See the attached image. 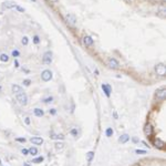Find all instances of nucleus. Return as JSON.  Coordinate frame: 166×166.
<instances>
[{
    "label": "nucleus",
    "instance_id": "nucleus-1",
    "mask_svg": "<svg viewBox=\"0 0 166 166\" xmlns=\"http://www.w3.org/2000/svg\"><path fill=\"white\" fill-rule=\"evenodd\" d=\"M155 72H156L157 75L159 77H165L166 74V68L164 63H158V64L155 67Z\"/></svg>",
    "mask_w": 166,
    "mask_h": 166
},
{
    "label": "nucleus",
    "instance_id": "nucleus-2",
    "mask_svg": "<svg viewBox=\"0 0 166 166\" xmlns=\"http://www.w3.org/2000/svg\"><path fill=\"white\" fill-rule=\"evenodd\" d=\"M65 22L70 27H75L77 26V17L73 13H69L65 16Z\"/></svg>",
    "mask_w": 166,
    "mask_h": 166
},
{
    "label": "nucleus",
    "instance_id": "nucleus-3",
    "mask_svg": "<svg viewBox=\"0 0 166 166\" xmlns=\"http://www.w3.org/2000/svg\"><path fill=\"white\" fill-rule=\"evenodd\" d=\"M17 101L18 103L20 104V105H27V103H28V96H27L26 93H23V92H21V93L17 94Z\"/></svg>",
    "mask_w": 166,
    "mask_h": 166
},
{
    "label": "nucleus",
    "instance_id": "nucleus-4",
    "mask_svg": "<svg viewBox=\"0 0 166 166\" xmlns=\"http://www.w3.org/2000/svg\"><path fill=\"white\" fill-rule=\"evenodd\" d=\"M41 79L44 82L50 81V80L52 79V72H51L50 70H43L41 72Z\"/></svg>",
    "mask_w": 166,
    "mask_h": 166
},
{
    "label": "nucleus",
    "instance_id": "nucleus-5",
    "mask_svg": "<svg viewBox=\"0 0 166 166\" xmlns=\"http://www.w3.org/2000/svg\"><path fill=\"white\" fill-rule=\"evenodd\" d=\"M42 62H43L44 64H51V62H52V52H51V51H47L43 54Z\"/></svg>",
    "mask_w": 166,
    "mask_h": 166
},
{
    "label": "nucleus",
    "instance_id": "nucleus-6",
    "mask_svg": "<svg viewBox=\"0 0 166 166\" xmlns=\"http://www.w3.org/2000/svg\"><path fill=\"white\" fill-rule=\"evenodd\" d=\"M155 96H156V99H158V100H164L165 99V96H166V89L165 88H161V89H158L156 91Z\"/></svg>",
    "mask_w": 166,
    "mask_h": 166
},
{
    "label": "nucleus",
    "instance_id": "nucleus-7",
    "mask_svg": "<svg viewBox=\"0 0 166 166\" xmlns=\"http://www.w3.org/2000/svg\"><path fill=\"white\" fill-rule=\"evenodd\" d=\"M107 64H108V67L112 68V69H118V68H120V63H118V61L116 60V59H114V58L108 59Z\"/></svg>",
    "mask_w": 166,
    "mask_h": 166
},
{
    "label": "nucleus",
    "instance_id": "nucleus-8",
    "mask_svg": "<svg viewBox=\"0 0 166 166\" xmlns=\"http://www.w3.org/2000/svg\"><path fill=\"white\" fill-rule=\"evenodd\" d=\"M82 43L84 44L85 47H92L93 46V39L89 36H84L82 39Z\"/></svg>",
    "mask_w": 166,
    "mask_h": 166
},
{
    "label": "nucleus",
    "instance_id": "nucleus-9",
    "mask_svg": "<svg viewBox=\"0 0 166 166\" xmlns=\"http://www.w3.org/2000/svg\"><path fill=\"white\" fill-rule=\"evenodd\" d=\"M16 6H17V3L15 1H5L1 7H2V9H11V8H16Z\"/></svg>",
    "mask_w": 166,
    "mask_h": 166
},
{
    "label": "nucleus",
    "instance_id": "nucleus-10",
    "mask_svg": "<svg viewBox=\"0 0 166 166\" xmlns=\"http://www.w3.org/2000/svg\"><path fill=\"white\" fill-rule=\"evenodd\" d=\"M144 133H145V135H147V136H151V135L153 134V126H152L149 123L145 124V126H144Z\"/></svg>",
    "mask_w": 166,
    "mask_h": 166
},
{
    "label": "nucleus",
    "instance_id": "nucleus-11",
    "mask_svg": "<svg viewBox=\"0 0 166 166\" xmlns=\"http://www.w3.org/2000/svg\"><path fill=\"white\" fill-rule=\"evenodd\" d=\"M30 142L33 143L34 145H41V144H43V138H42V137L34 136V137H31V138H30Z\"/></svg>",
    "mask_w": 166,
    "mask_h": 166
},
{
    "label": "nucleus",
    "instance_id": "nucleus-12",
    "mask_svg": "<svg viewBox=\"0 0 166 166\" xmlns=\"http://www.w3.org/2000/svg\"><path fill=\"white\" fill-rule=\"evenodd\" d=\"M102 90H103V92L105 93V95L107 96V98L111 95V92H112V88H111L108 84H102Z\"/></svg>",
    "mask_w": 166,
    "mask_h": 166
},
{
    "label": "nucleus",
    "instance_id": "nucleus-13",
    "mask_svg": "<svg viewBox=\"0 0 166 166\" xmlns=\"http://www.w3.org/2000/svg\"><path fill=\"white\" fill-rule=\"evenodd\" d=\"M128 140H130V135H128V134H123V135H121V136H120L118 142H120L121 144H125Z\"/></svg>",
    "mask_w": 166,
    "mask_h": 166
},
{
    "label": "nucleus",
    "instance_id": "nucleus-14",
    "mask_svg": "<svg viewBox=\"0 0 166 166\" xmlns=\"http://www.w3.org/2000/svg\"><path fill=\"white\" fill-rule=\"evenodd\" d=\"M165 12H166L165 7H164V6H161L159 9H158V11L156 12V15L158 16V17H161V18H165Z\"/></svg>",
    "mask_w": 166,
    "mask_h": 166
},
{
    "label": "nucleus",
    "instance_id": "nucleus-15",
    "mask_svg": "<svg viewBox=\"0 0 166 166\" xmlns=\"http://www.w3.org/2000/svg\"><path fill=\"white\" fill-rule=\"evenodd\" d=\"M11 90H12V92L16 93V94H19V93H21L22 92V88L20 87V85H17V84H12Z\"/></svg>",
    "mask_w": 166,
    "mask_h": 166
},
{
    "label": "nucleus",
    "instance_id": "nucleus-16",
    "mask_svg": "<svg viewBox=\"0 0 166 166\" xmlns=\"http://www.w3.org/2000/svg\"><path fill=\"white\" fill-rule=\"evenodd\" d=\"M33 114H34L36 116H38V117H41V116H43L44 112L41 110V108L37 107V108H34V110H33Z\"/></svg>",
    "mask_w": 166,
    "mask_h": 166
},
{
    "label": "nucleus",
    "instance_id": "nucleus-17",
    "mask_svg": "<svg viewBox=\"0 0 166 166\" xmlns=\"http://www.w3.org/2000/svg\"><path fill=\"white\" fill-rule=\"evenodd\" d=\"M154 144H155V146H157L158 148H163V146L165 145V143H164L163 141H161L159 138H156L155 142H154Z\"/></svg>",
    "mask_w": 166,
    "mask_h": 166
},
{
    "label": "nucleus",
    "instance_id": "nucleus-18",
    "mask_svg": "<svg viewBox=\"0 0 166 166\" xmlns=\"http://www.w3.org/2000/svg\"><path fill=\"white\" fill-rule=\"evenodd\" d=\"M0 61H1V62H6V63H7L8 61H9V55L6 54V53H2V54L0 55Z\"/></svg>",
    "mask_w": 166,
    "mask_h": 166
},
{
    "label": "nucleus",
    "instance_id": "nucleus-19",
    "mask_svg": "<svg viewBox=\"0 0 166 166\" xmlns=\"http://www.w3.org/2000/svg\"><path fill=\"white\" fill-rule=\"evenodd\" d=\"M54 147H55V149H57V151H62V149L64 148V144H63V143H61V142H58V143H55V144H54Z\"/></svg>",
    "mask_w": 166,
    "mask_h": 166
},
{
    "label": "nucleus",
    "instance_id": "nucleus-20",
    "mask_svg": "<svg viewBox=\"0 0 166 166\" xmlns=\"http://www.w3.org/2000/svg\"><path fill=\"white\" fill-rule=\"evenodd\" d=\"M28 151H29V154H31V155H37L38 154V149H37V147H30Z\"/></svg>",
    "mask_w": 166,
    "mask_h": 166
},
{
    "label": "nucleus",
    "instance_id": "nucleus-21",
    "mask_svg": "<svg viewBox=\"0 0 166 166\" xmlns=\"http://www.w3.org/2000/svg\"><path fill=\"white\" fill-rule=\"evenodd\" d=\"M93 157H94V152H89V153L87 154V161L88 162H91Z\"/></svg>",
    "mask_w": 166,
    "mask_h": 166
},
{
    "label": "nucleus",
    "instance_id": "nucleus-22",
    "mask_svg": "<svg viewBox=\"0 0 166 166\" xmlns=\"http://www.w3.org/2000/svg\"><path fill=\"white\" fill-rule=\"evenodd\" d=\"M51 138H53V140H63V138H64V136H63L62 134H59V135L52 134V136H51Z\"/></svg>",
    "mask_w": 166,
    "mask_h": 166
},
{
    "label": "nucleus",
    "instance_id": "nucleus-23",
    "mask_svg": "<svg viewBox=\"0 0 166 166\" xmlns=\"http://www.w3.org/2000/svg\"><path fill=\"white\" fill-rule=\"evenodd\" d=\"M113 130H112V128L111 127H108V128H106V131H105V134H106V136L107 137H111L112 136V135H113Z\"/></svg>",
    "mask_w": 166,
    "mask_h": 166
},
{
    "label": "nucleus",
    "instance_id": "nucleus-24",
    "mask_svg": "<svg viewBox=\"0 0 166 166\" xmlns=\"http://www.w3.org/2000/svg\"><path fill=\"white\" fill-rule=\"evenodd\" d=\"M43 157L42 156H39V157H37V158H34L33 161H32V163H36V164H39V163H41V162H43Z\"/></svg>",
    "mask_w": 166,
    "mask_h": 166
},
{
    "label": "nucleus",
    "instance_id": "nucleus-25",
    "mask_svg": "<svg viewBox=\"0 0 166 166\" xmlns=\"http://www.w3.org/2000/svg\"><path fill=\"white\" fill-rule=\"evenodd\" d=\"M21 43L23 44V46H28V43H29V38H28V37H23L21 40Z\"/></svg>",
    "mask_w": 166,
    "mask_h": 166
},
{
    "label": "nucleus",
    "instance_id": "nucleus-26",
    "mask_svg": "<svg viewBox=\"0 0 166 166\" xmlns=\"http://www.w3.org/2000/svg\"><path fill=\"white\" fill-rule=\"evenodd\" d=\"M11 54H12V57H13V58H18V57L20 55V52L18 50H13Z\"/></svg>",
    "mask_w": 166,
    "mask_h": 166
},
{
    "label": "nucleus",
    "instance_id": "nucleus-27",
    "mask_svg": "<svg viewBox=\"0 0 166 166\" xmlns=\"http://www.w3.org/2000/svg\"><path fill=\"white\" fill-rule=\"evenodd\" d=\"M30 84H31V80H29V79L23 80V85L24 87H29Z\"/></svg>",
    "mask_w": 166,
    "mask_h": 166
},
{
    "label": "nucleus",
    "instance_id": "nucleus-28",
    "mask_svg": "<svg viewBox=\"0 0 166 166\" xmlns=\"http://www.w3.org/2000/svg\"><path fill=\"white\" fill-rule=\"evenodd\" d=\"M70 133H71V135H72V136H74V137L78 136V130H77V128H72Z\"/></svg>",
    "mask_w": 166,
    "mask_h": 166
},
{
    "label": "nucleus",
    "instance_id": "nucleus-29",
    "mask_svg": "<svg viewBox=\"0 0 166 166\" xmlns=\"http://www.w3.org/2000/svg\"><path fill=\"white\" fill-rule=\"evenodd\" d=\"M39 42H40V38H39L38 36H34V37H33V43L38 44Z\"/></svg>",
    "mask_w": 166,
    "mask_h": 166
},
{
    "label": "nucleus",
    "instance_id": "nucleus-30",
    "mask_svg": "<svg viewBox=\"0 0 166 166\" xmlns=\"http://www.w3.org/2000/svg\"><path fill=\"white\" fill-rule=\"evenodd\" d=\"M16 9L18 10L19 12H24V8H22V7H20V6H16Z\"/></svg>",
    "mask_w": 166,
    "mask_h": 166
},
{
    "label": "nucleus",
    "instance_id": "nucleus-31",
    "mask_svg": "<svg viewBox=\"0 0 166 166\" xmlns=\"http://www.w3.org/2000/svg\"><path fill=\"white\" fill-rule=\"evenodd\" d=\"M136 154H146V151H142V149H136L135 151Z\"/></svg>",
    "mask_w": 166,
    "mask_h": 166
},
{
    "label": "nucleus",
    "instance_id": "nucleus-32",
    "mask_svg": "<svg viewBox=\"0 0 166 166\" xmlns=\"http://www.w3.org/2000/svg\"><path fill=\"white\" fill-rule=\"evenodd\" d=\"M21 153L23 155H28V154H29V151H28V149H26V148H22L21 149Z\"/></svg>",
    "mask_w": 166,
    "mask_h": 166
},
{
    "label": "nucleus",
    "instance_id": "nucleus-33",
    "mask_svg": "<svg viewBox=\"0 0 166 166\" xmlns=\"http://www.w3.org/2000/svg\"><path fill=\"white\" fill-rule=\"evenodd\" d=\"M52 100H53V98L52 96H50V98H48V99L44 100V103H50V102H52Z\"/></svg>",
    "mask_w": 166,
    "mask_h": 166
},
{
    "label": "nucleus",
    "instance_id": "nucleus-34",
    "mask_svg": "<svg viewBox=\"0 0 166 166\" xmlns=\"http://www.w3.org/2000/svg\"><path fill=\"white\" fill-rule=\"evenodd\" d=\"M24 123H26L27 125H29V124H30V117H26V118H24Z\"/></svg>",
    "mask_w": 166,
    "mask_h": 166
},
{
    "label": "nucleus",
    "instance_id": "nucleus-35",
    "mask_svg": "<svg viewBox=\"0 0 166 166\" xmlns=\"http://www.w3.org/2000/svg\"><path fill=\"white\" fill-rule=\"evenodd\" d=\"M17 141H18V142L24 143V142H26V138H24V137H23V138H22V137H19V138H17Z\"/></svg>",
    "mask_w": 166,
    "mask_h": 166
},
{
    "label": "nucleus",
    "instance_id": "nucleus-36",
    "mask_svg": "<svg viewBox=\"0 0 166 166\" xmlns=\"http://www.w3.org/2000/svg\"><path fill=\"white\" fill-rule=\"evenodd\" d=\"M50 113H51V114H55V113H57L55 108H51V110H50Z\"/></svg>",
    "mask_w": 166,
    "mask_h": 166
},
{
    "label": "nucleus",
    "instance_id": "nucleus-37",
    "mask_svg": "<svg viewBox=\"0 0 166 166\" xmlns=\"http://www.w3.org/2000/svg\"><path fill=\"white\" fill-rule=\"evenodd\" d=\"M132 140H133V142H134V143H137V142H138V140H137L136 137H133Z\"/></svg>",
    "mask_w": 166,
    "mask_h": 166
},
{
    "label": "nucleus",
    "instance_id": "nucleus-38",
    "mask_svg": "<svg viewBox=\"0 0 166 166\" xmlns=\"http://www.w3.org/2000/svg\"><path fill=\"white\" fill-rule=\"evenodd\" d=\"M15 64H16V67H17V68H19V62H18L17 60L15 61Z\"/></svg>",
    "mask_w": 166,
    "mask_h": 166
},
{
    "label": "nucleus",
    "instance_id": "nucleus-39",
    "mask_svg": "<svg viewBox=\"0 0 166 166\" xmlns=\"http://www.w3.org/2000/svg\"><path fill=\"white\" fill-rule=\"evenodd\" d=\"M49 1H50V2H53V3H54V2H58V0H49Z\"/></svg>",
    "mask_w": 166,
    "mask_h": 166
},
{
    "label": "nucleus",
    "instance_id": "nucleus-40",
    "mask_svg": "<svg viewBox=\"0 0 166 166\" xmlns=\"http://www.w3.org/2000/svg\"><path fill=\"white\" fill-rule=\"evenodd\" d=\"M23 166H31L29 163H23Z\"/></svg>",
    "mask_w": 166,
    "mask_h": 166
},
{
    "label": "nucleus",
    "instance_id": "nucleus-41",
    "mask_svg": "<svg viewBox=\"0 0 166 166\" xmlns=\"http://www.w3.org/2000/svg\"><path fill=\"white\" fill-rule=\"evenodd\" d=\"M114 117L117 118V114H116V112H114Z\"/></svg>",
    "mask_w": 166,
    "mask_h": 166
},
{
    "label": "nucleus",
    "instance_id": "nucleus-42",
    "mask_svg": "<svg viewBox=\"0 0 166 166\" xmlns=\"http://www.w3.org/2000/svg\"><path fill=\"white\" fill-rule=\"evenodd\" d=\"M1 90H2V88H1V85H0V91H1Z\"/></svg>",
    "mask_w": 166,
    "mask_h": 166
},
{
    "label": "nucleus",
    "instance_id": "nucleus-43",
    "mask_svg": "<svg viewBox=\"0 0 166 166\" xmlns=\"http://www.w3.org/2000/svg\"><path fill=\"white\" fill-rule=\"evenodd\" d=\"M32 1H33V2H36V1H37V0H32Z\"/></svg>",
    "mask_w": 166,
    "mask_h": 166
}]
</instances>
